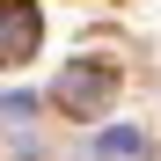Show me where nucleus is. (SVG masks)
<instances>
[{
	"label": "nucleus",
	"instance_id": "obj_1",
	"mask_svg": "<svg viewBox=\"0 0 161 161\" xmlns=\"http://www.w3.org/2000/svg\"><path fill=\"white\" fill-rule=\"evenodd\" d=\"M30 51H37V8L30 0H8V8H0V66L30 59Z\"/></svg>",
	"mask_w": 161,
	"mask_h": 161
},
{
	"label": "nucleus",
	"instance_id": "obj_2",
	"mask_svg": "<svg viewBox=\"0 0 161 161\" xmlns=\"http://www.w3.org/2000/svg\"><path fill=\"white\" fill-rule=\"evenodd\" d=\"M103 95H110V66H80V73L59 80V103H66V110H95Z\"/></svg>",
	"mask_w": 161,
	"mask_h": 161
},
{
	"label": "nucleus",
	"instance_id": "obj_3",
	"mask_svg": "<svg viewBox=\"0 0 161 161\" xmlns=\"http://www.w3.org/2000/svg\"><path fill=\"white\" fill-rule=\"evenodd\" d=\"M103 154H110V161H139L147 147H139V132H110V139H103Z\"/></svg>",
	"mask_w": 161,
	"mask_h": 161
}]
</instances>
